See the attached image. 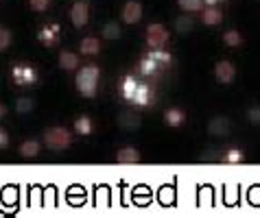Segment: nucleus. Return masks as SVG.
I'll return each instance as SVG.
<instances>
[{"label": "nucleus", "instance_id": "39448f33", "mask_svg": "<svg viewBox=\"0 0 260 218\" xmlns=\"http://www.w3.org/2000/svg\"><path fill=\"white\" fill-rule=\"evenodd\" d=\"M13 81H16V85H33L35 81H38V72H35L33 65H26V63H20L13 68Z\"/></svg>", "mask_w": 260, "mask_h": 218}, {"label": "nucleus", "instance_id": "412c9836", "mask_svg": "<svg viewBox=\"0 0 260 218\" xmlns=\"http://www.w3.org/2000/svg\"><path fill=\"white\" fill-rule=\"evenodd\" d=\"M173 28H175L179 35L190 33V31H192V18H190V16H179V18L175 20V24H173Z\"/></svg>", "mask_w": 260, "mask_h": 218}, {"label": "nucleus", "instance_id": "0eeeda50", "mask_svg": "<svg viewBox=\"0 0 260 218\" xmlns=\"http://www.w3.org/2000/svg\"><path fill=\"white\" fill-rule=\"evenodd\" d=\"M230 131H232V122L225 116H214V118L208 122V133L214 137H225Z\"/></svg>", "mask_w": 260, "mask_h": 218}, {"label": "nucleus", "instance_id": "6e6552de", "mask_svg": "<svg viewBox=\"0 0 260 218\" xmlns=\"http://www.w3.org/2000/svg\"><path fill=\"white\" fill-rule=\"evenodd\" d=\"M70 20H72V24H75L77 28L85 26L88 24V20H90V7L85 3H75L72 5V9H70Z\"/></svg>", "mask_w": 260, "mask_h": 218}, {"label": "nucleus", "instance_id": "f3484780", "mask_svg": "<svg viewBox=\"0 0 260 218\" xmlns=\"http://www.w3.org/2000/svg\"><path fill=\"white\" fill-rule=\"evenodd\" d=\"M94 131V122H92L90 116H79L75 120V133L77 135H90Z\"/></svg>", "mask_w": 260, "mask_h": 218}, {"label": "nucleus", "instance_id": "423d86ee", "mask_svg": "<svg viewBox=\"0 0 260 218\" xmlns=\"http://www.w3.org/2000/svg\"><path fill=\"white\" fill-rule=\"evenodd\" d=\"M120 18L125 24H138L140 18H142V5L138 0H127L125 7H122V13Z\"/></svg>", "mask_w": 260, "mask_h": 218}, {"label": "nucleus", "instance_id": "aec40b11", "mask_svg": "<svg viewBox=\"0 0 260 218\" xmlns=\"http://www.w3.org/2000/svg\"><path fill=\"white\" fill-rule=\"evenodd\" d=\"M151 98H153V94H151V87L144 85V83H140V85H138V92H136V96H134V103H138V105H149Z\"/></svg>", "mask_w": 260, "mask_h": 218}, {"label": "nucleus", "instance_id": "cd10ccee", "mask_svg": "<svg viewBox=\"0 0 260 218\" xmlns=\"http://www.w3.org/2000/svg\"><path fill=\"white\" fill-rule=\"evenodd\" d=\"M7 147H9V133L0 127V149H7Z\"/></svg>", "mask_w": 260, "mask_h": 218}, {"label": "nucleus", "instance_id": "c756f323", "mask_svg": "<svg viewBox=\"0 0 260 218\" xmlns=\"http://www.w3.org/2000/svg\"><path fill=\"white\" fill-rule=\"evenodd\" d=\"M5 116H7V105L0 103V118H5Z\"/></svg>", "mask_w": 260, "mask_h": 218}, {"label": "nucleus", "instance_id": "f8f14e48", "mask_svg": "<svg viewBox=\"0 0 260 218\" xmlns=\"http://www.w3.org/2000/svg\"><path fill=\"white\" fill-rule=\"evenodd\" d=\"M204 22L208 26H219L223 22V11L219 5H212V7H204Z\"/></svg>", "mask_w": 260, "mask_h": 218}, {"label": "nucleus", "instance_id": "bb28decb", "mask_svg": "<svg viewBox=\"0 0 260 218\" xmlns=\"http://www.w3.org/2000/svg\"><path fill=\"white\" fill-rule=\"evenodd\" d=\"M28 5H31L33 11L42 13V11H46L48 7H50V0H28Z\"/></svg>", "mask_w": 260, "mask_h": 218}, {"label": "nucleus", "instance_id": "2eb2a0df", "mask_svg": "<svg viewBox=\"0 0 260 218\" xmlns=\"http://www.w3.org/2000/svg\"><path fill=\"white\" fill-rule=\"evenodd\" d=\"M40 40L44 42V46H55L57 40H59V26L57 24H48L40 31Z\"/></svg>", "mask_w": 260, "mask_h": 218}, {"label": "nucleus", "instance_id": "f257e3e1", "mask_svg": "<svg viewBox=\"0 0 260 218\" xmlns=\"http://www.w3.org/2000/svg\"><path fill=\"white\" fill-rule=\"evenodd\" d=\"M99 79H101V68L96 63L83 65V68L77 72V77H75V85H77L79 94L85 96V98H94L96 90H99Z\"/></svg>", "mask_w": 260, "mask_h": 218}, {"label": "nucleus", "instance_id": "5701e85b", "mask_svg": "<svg viewBox=\"0 0 260 218\" xmlns=\"http://www.w3.org/2000/svg\"><path fill=\"white\" fill-rule=\"evenodd\" d=\"M120 38V28L118 24H114V22H110V24H105L103 26V40H118Z\"/></svg>", "mask_w": 260, "mask_h": 218}, {"label": "nucleus", "instance_id": "a211bd4d", "mask_svg": "<svg viewBox=\"0 0 260 218\" xmlns=\"http://www.w3.org/2000/svg\"><path fill=\"white\" fill-rule=\"evenodd\" d=\"M138 85H140V81H138V79H134V77H127L125 81H122V87H120L122 96H125L127 100H134L136 92H138Z\"/></svg>", "mask_w": 260, "mask_h": 218}, {"label": "nucleus", "instance_id": "4be33fe9", "mask_svg": "<svg viewBox=\"0 0 260 218\" xmlns=\"http://www.w3.org/2000/svg\"><path fill=\"white\" fill-rule=\"evenodd\" d=\"M177 5L182 7L186 13H194V11H201L204 9V0H177Z\"/></svg>", "mask_w": 260, "mask_h": 218}, {"label": "nucleus", "instance_id": "7c9ffc66", "mask_svg": "<svg viewBox=\"0 0 260 218\" xmlns=\"http://www.w3.org/2000/svg\"><path fill=\"white\" fill-rule=\"evenodd\" d=\"M216 3H219V5H221V3H225V0H216Z\"/></svg>", "mask_w": 260, "mask_h": 218}, {"label": "nucleus", "instance_id": "393cba45", "mask_svg": "<svg viewBox=\"0 0 260 218\" xmlns=\"http://www.w3.org/2000/svg\"><path fill=\"white\" fill-rule=\"evenodd\" d=\"M9 46H11V31L5 26H0V53L7 50Z\"/></svg>", "mask_w": 260, "mask_h": 218}, {"label": "nucleus", "instance_id": "9b49d317", "mask_svg": "<svg viewBox=\"0 0 260 218\" xmlns=\"http://www.w3.org/2000/svg\"><path fill=\"white\" fill-rule=\"evenodd\" d=\"M79 53L88 55V57H96L101 53V40L96 38H83L79 42Z\"/></svg>", "mask_w": 260, "mask_h": 218}, {"label": "nucleus", "instance_id": "20e7f679", "mask_svg": "<svg viewBox=\"0 0 260 218\" xmlns=\"http://www.w3.org/2000/svg\"><path fill=\"white\" fill-rule=\"evenodd\" d=\"M214 79H216V83H221V85L234 83V79H236V65L230 61V59L216 61V65H214Z\"/></svg>", "mask_w": 260, "mask_h": 218}, {"label": "nucleus", "instance_id": "1a4fd4ad", "mask_svg": "<svg viewBox=\"0 0 260 218\" xmlns=\"http://www.w3.org/2000/svg\"><path fill=\"white\" fill-rule=\"evenodd\" d=\"M116 162L118 164H138L140 162V151L136 147H122L116 153Z\"/></svg>", "mask_w": 260, "mask_h": 218}, {"label": "nucleus", "instance_id": "b1692460", "mask_svg": "<svg viewBox=\"0 0 260 218\" xmlns=\"http://www.w3.org/2000/svg\"><path fill=\"white\" fill-rule=\"evenodd\" d=\"M33 107H35V103H33V98H28V96H22V98H18V100H16V109H18L20 114L33 112Z\"/></svg>", "mask_w": 260, "mask_h": 218}, {"label": "nucleus", "instance_id": "ddd939ff", "mask_svg": "<svg viewBox=\"0 0 260 218\" xmlns=\"http://www.w3.org/2000/svg\"><path fill=\"white\" fill-rule=\"evenodd\" d=\"M79 55L77 53H70V50H61L59 53V68L61 70H77L79 68Z\"/></svg>", "mask_w": 260, "mask_h": 218}, {"label": "nucleus", "instance_id": "9d476101", "mask_svg": "<svg viewBox=\"0 0 260 218\" xmlns=\"http://www.w3.org/2000/svg\"><path fill=\"white\" fill-rule=\"evenodd\" d=\"M184 120H186V114L179 107H171V109H166V112H164V122L169 127H173V129L182 127Z\"/></svg>", "mask_w": 260, "mask_h": 218}, {"label": "nucleus", "instance_id": "7ed1b4c3", "mask_svg": "<svg viewBox=\"0 0 260 218\" xmlns=\"http://www.w3.org/2000/svg\"><path fill=\"white\" fill-rule=\"evenodd\" d=\"M169 28L160 22H153V24H149L147 28V46L149 50H164L166 44H169Z\"/></svg>", "mask_w": 260, "mask_h": 218}, {"label": "nucleus", "instance_id": "c85d7f7f", "mask_svg": "<svg viewBox=\"0 0 260 218\" xmlns=\"http://www.w3.org/2000/svg\"><path fill=\"white\" fill-rule=\"evenodd\" d=\"M228 162H238V159H243V153L241 151H232V153H228L225 155Z\"/></svg>", "mask_w": 260, "mask_h": 218}, {"label": "nucleus", "instance_id": "6ab92c4d", "mask_svg": "<svg viewBox=\"0 0 260 218\" xmlns=\"http://www.w3.org/2000/svg\"><path fill=\"white\" fill-rule=\"evenodd\" d=\"M223 42H225L228 48H238L243 44V35L236 31V28H230V31L223 33Z\"/></svg>", "mask_w": 260, "mask_h": 218}, {"label": "nucleus", "instance_id": "f03ea898", "mask_svg": "<svg viewBox=\"0 0 260 218\" xmlns=\"http://www.w3.org/2000/svg\"><path fill=\"white\" fill-rule=\"evenodd\" d=\"M72 142H75V135L63 127H50L44 131V147L50 151H66L72 147Z\"/></svg>", "mask_w": 260, "mask_h": 218}, {"label": "nucleus", "instance_id": "a878e982", "mask_svg": "<svg viewBox=\"0 0 260 218\" xmlns=\"http://www.w3.org/2000/svg\"><path fill=\"white\" fill-rule=\"evenodd\" d=\"M247 120L251 125H260V105H251L247 109Z\"/></svg>", "mask_w": 260, "mask_h": 218}, {"label": "nucleus", "instance_id": "4468645a", "mask_svg": "<svg viewBox=\"0 0 260 218\" xmlns=\"http://www.w3.org/2000/svg\"><path fill=\"white\" fill-rule=\"evenodd\" d=\"M40 151H42V144H40L38 140H24L22 144H20V149H18V153H20V155H22L24 159L38 157Z\"/></svg>", "mask_w": 260, "mask_h": 218}, {"label": "nucleus", "instance_id": "dca6fc26", "mask_svg": "<svg viewBox=\"0 0 260 218\" xmlns=\"http://www.w3.org/2000/svg\"><path fill=\"white\" fill-rule=\"evenodd\" d=\"M118 125H120L122 129H127V131L138 129V127H140V116L136 114V112H125V114L118 116Z\"/></svg>", "mask_w": 260, "mask_h": 218}]
</instances>
